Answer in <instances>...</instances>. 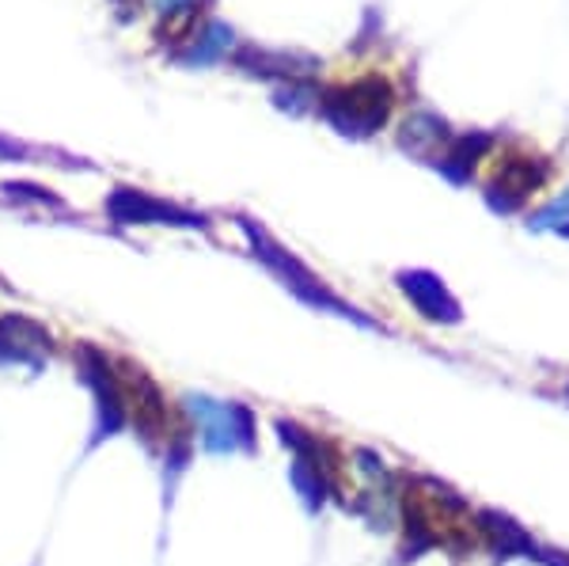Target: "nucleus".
Masks as SVG:
<instances>
[{
	"instance_id": "f257e3e1",
	"label": "nucleus",
	"mask_w": 569,
	"mask_h": 566,
	"mask_svg": "<svg viewBox=\"0 0 569 566\" xmlns=\"http://www.w3.org/2000/svg\"><path fill=\"white\" fill-rule=\"evenodd\" d=\"M72 369H77V380L91 396V434L84 453H96L110 437H122L130 430V404H126L122 373H118L114 358H107V350H99L91 342H77Z\"/></svg>"
},
{
	"instance_id": "f03ea898",
	"label": "nucleus",
	"mask_w": 569,
	"mask_h": 566,
	"mask_svg": "<svg viewBox=\"0 0 569 566\" xmlns=\"http://www.w3.org/2000/svg\"><path fill=\"white\" fill-rule=\"evenodd\" d=\"M182 418L194 430V441L213 456L232 453H259V418L247 404H232V399H217L206 391H187L179 399Z\"/></svg>"
},
{
	"instance_id": "7ed1b4c3",
	"label": "nucleus",
	"mask_w": 569,
	"mask_h": 566,
	"mask_svg": "<svg viewBox=\"0 0 569 566\" xmlns=\"http://www.w3.org/2000/svg\"><path fill=\"white\" fill-rule=\"evenodd\" d=\"M273 434L281 437V445L292 453V490L305 502L308 514H319L330 498H338V456L335 445L319 441L316 434L305 430L300 423L278 418Z\"/></svg>"
},
{
	"instance_id": "20e7f679",
	"label": "nucleus",
	"mask_w": 569,
	"mask_h": 566,
	"mask_svg": "<svg viewBox=\"0 0 569 566\" xmlns=\"http://www.w3.org/2000/svg\"><path fill=\"white\" fill-rule=\"evenodd\" d=\"M118 373H122L126 404H130V430L137 434V441H141L144 449L160 456L171 430H176V418H171V410H168V399H163L156 377H149L137 361L122 358L118 361Z\"/></svg>"
},
{
	"instance_id": "39448f33",
	"label": "nucleus",
	"mask_w": 569,
	"mask_h": 566,
	"mask_svg": "<svg viewBox=\"0 0 569 566\" xmlns=\"http://www.w3.org/2000/svg\"><path fill=\"white\" fill-rule=\"evenodd\" d=\"M251 240H254V251H259V259H262L273 274H278L284 286H289L292 294L305 300V305L319 308V312H330V316H342V319H350V324H357V327H376V319H372V316L357 312V308H350L346 300H338V297L323 286V281L316 278V274H308V270H305V262H297L292 255H284V251L278 248V244L270 240V236H262V228H251Z\"/></svg>"
},
{
	"instance_id": "423d86ee",
	"label": "nucleus",
	"mask_w": 569,
	"mask_h": 566,
	"mask_svg": "<svg viewBox=\"0 0 569 566\" xmlns=\"http://www.w3.org/2000/svg\"><path fill=\"white\" fill-rule=\"evenodd\" d=\"M58 342H53L50 327L31 316L4 312L0 316V369H31L39 373L46 361H53Z\"/></svg>"
},
{
	"instance_id": "0eeeda50",
	"label": "nucleus",
	"mask_w": 569,
	"mask_h": 566,
	"mask_svg": "<svg viewBox=\"0 0 569 566\" xmlns=\"http://www.w3.org/2000/svg\"><path fill=\"white\" fill-rule=\"evenodd\" d=\"M391 91L383 80H365V85L342 88L330 99V122H338L346 133H376L388 122Z\"/></svg>"
},
{
	"instance_id": "6e6552de",
	"label": "nucleus",
	"mask_w": 569,
	"mask_h": 566,
	"mask_svg": "<svg viewBox=\"0 0 569 566\" xmlns=\"http://www.w3.org/2000/svg\"><path fill=\"white\" fill-rule=\"evenodd\" d=\"M107 209L114 221L122 225H179V228H206V217L190 214V209H179L163 198L141 195V190L118 187L114 195L107 198Z\"/></svg>"
},
{
	"instance_id": "1a4fd4ad",
	"label": "nucleus",
	"mask_w": 569,
	"mask_h": 566,
	"mask_svg": "<svg viewBox=\"0 0 569 566\" xmlns=\"http://www.w3.org/2000/svg\"><path fill=\"white\" fill-rule=\"evenodd\" d=\"M395 281H399L402 297L410 300V308H415L421 319H429V324L452 327V324H460V319H463L460 300L448 294V286L437 278V274H429V270H402Z\"/></svg>"
},
{
	"instance_id": "9d476101",
	"label": "nucleus",
	"mask_w": 569,
	"mask_h": 566,
	"mask_svg": "<svg viewBox=\"0 0 569 566\" xmlns=\"http://www.w3.org/2000/svg\"><path fill=\"white\" fill-rule=\"evenodd\" d=\"M479 525L486 533V544L493 547L498 559H536L539 547L528 536L525 525H517L509 514H498V509H479Z\"/></svg>"
},
{
	"instance_id": "9b49d317",
	"label": "nucleus",
	"mask_w": 569,
	"mask_h": 566,
	"mask_svg": "<svg viewBox=\"0 0 569 566\" xmlns=\"http://www.w3.org/2000/svg\"><path fill=\"white\" fill-rule=\"evenodd\" d=\"M160 8H176V4H182V0H156Z\"/></svg>"
},
{
	"instance_id": "f8f14e48",
	"label": "nucleus",
	"mask_w": 569,
	"mask_h": 566,
	"mask_svg": "<svg viewBox=\"0 0 569 566\" xmlns=\"http://www.w3.org/2000/svg\"><path fill=\"white\" fill-rule=\"evenodd\" d=\"M566 391H569V385H566Z\"/></svg>"
}]
</instances>
